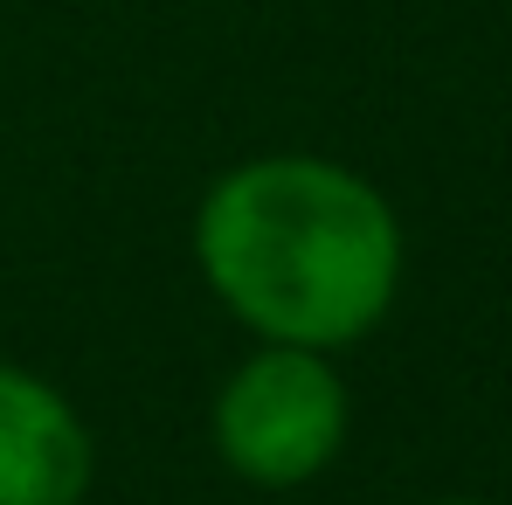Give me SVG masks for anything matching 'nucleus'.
Here are the masks:
<instances>
[{"label":"nucleus","mask_w":512,"mask_h":505,"mask_svg":"<svg viewBox=\"0 0 512 505\" xmlns=\"http://www.w3.org/2000/svg\"><path fill=\"white\" fill-rule=\"evenodd\" d=\"M194 250L222 305L270 346H353L402 284L395 208L333 160H250L201 201Z\"/></svg>","instance_id":"obj_1"},{"label":"nucleus","mask_w":512,"mask_h":505,"mask_svg":"<svg viewBox=\"0 0 512 505\" xmlns=\"http://www.w3.org/2000/svg\"><path fill=\"white\" fill-rule=\"evenodd\" d=\"M346 436V388L312 346H263L215 402V450L250 485H305Z\"/></svg>","instance_id":"obj_2"},{"label":"nucleus","mask_w":512,"mask_h":505,"mask_svg":"<svg viewBox=\"0 0 512 505\" xmlns=\"http://www.w3.org/2000/svg\"><path fill=\"white\" fill-rule=\"evenodd\" d=\"M90 485V436L77 409L21 374L0 367V505H77Z\"/></svg>","instance_id":"obj_3"},{"label":"nucleus","mask_w":512,"mask_h":505,"mask_svg":"<svg viewBox=\"0 0 512 505\" xmlns=\"http://www.w3.org/2000/svg\"><path fill=\"white\" fill-rule=\"evenodd\" d=\"M436 505H485V499H436Z\"/></svg>","instance_id":"obj_4"}]
</instances>
